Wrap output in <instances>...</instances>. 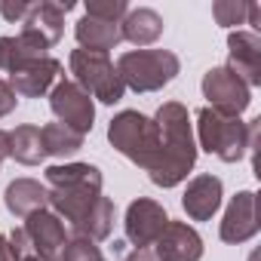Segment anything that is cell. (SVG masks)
<instances>
[{"label": "cell", "instance_id": "cell-1", "mask_svg": "<svg viewBox=\"0 0 261 261\" xmlns=\"http://www.w3.org/2000/svg\"><path fill=\"white\" fill-rule=\"evenodd\" d=\"M160 129V154L154 160L151 181L157 188H175L188 178V172L197 163V145H194V129H191V114L178 101L160 105L154 117Z\"/></svg>", "mask_w": 261, "mask_h": 261}, {"label": "cell", "instance_id": "cell-2", "mask_svg": "<svg viewBox=\"0 0 261 261\" xmlns=\"http://www.w3.org/2000/svg\"><path fill=\"white\" fill-rule=\"evenodd\" d=\"M108 142L142 169H151L160 154V129L139 111H120L108 126Z\"/></svg>", "mask_w": 261, "mask_h": 261}, {"label": "cell", "instance_id": "cell-3", "mask_svg": "<svg viewBox=\"0 0 261 261\" xmlns=\"http://www.w3.org/2000/svg\"><path fill=\"white\" fill-rule=\"evenodd\" d=\"M114 68L123 86L136 92H157L175 80V74L181 71V62L169 49H133V53H123Z\"/></svg>", "mask_w": 261, "mask_h": 261}, {"label": "cell", "instance_id": "cell-4", "mask_svg": "<svg viewBox=\"0 0 261 261\" xmlns=\"http://www.w3.org/2000/svg\"><path fill=\"white\" fill-rule=\"evenodd\" d=\"M197 136L200 148L215 154L224 163H237L249 154V123L212 111L209 105L197 111Z\"/></svg>", "mask_w": 261, "mask_h": 261}, {"label": "cell", "instance_id": "cell-5", "mask_svg": "<svg viewBox=\"0 0 261 261\" xmlns=\"http://www.w3.org/2000/svg\"><path fill=\"white\" fill-rule=\"evenodd\" d=\"M71 74H74V83L86 95H92V98H98L105 105H117L123 98V92H126L114 62L105 53L74 49L71 53Z\"/></svg>", "mask_w": 261, "mask_h": 261}, {"label": "cell", "instance_id": "cell-6", "mask_svg": "<svg viewBox=\"0 0 261 261\" xmlns=\"http://www.w3.org/2000/svg\"><path fill=\"white\" fill-rule=\"evenodd\" d=\"M74 10V0H65V4H53V0H40V4H31L25 22H22V37L28 43H34L40 53H46L49 46H56L62 40L65 31V13Z\"/></svg>", "mask_w": 261, "mask_h": 261}, {"label": "cell", "instance_id": "cell-7", "mask_svg": "<svg viewBox=\"0 0 261 261\" xmlns=\"http://www.w3.org/2000/svg\"><path fill=\"white\" fill-rule=\"evenodd\" d=\"M49 108L59 117V123H65L68 129H74V133L86 136L92 129V120H95L92 95H86L74 80H59L49 89Z\"/></svg>", "mask_w": 261, "mask_h": 261}, {"label": "cell", "instance_id": "cell-8", "mask_svg": "<svg viewBox=\"0 0 261 261\" xmlns=\"http://www.w3.org/2000/svg\"><path fill=\"white\" fill-rule=\"evenodd\" d=\"M203 95L209 98V108L227 117H240L249 101H252V89L227 68H212L203 77Z\"/></svg>", "mask_w": 261, "mask_h": 261}, {"label": "cell", "instance_id": "cell-9", "mask_svg": "<svg viewBox=\"0 0 261 261\" xmlns=\"http://www.w3.org/2000/svg\"><path fill=\"white\" fill-rule=\"evenodd\" d=\"M166 224H169L166 209H163L160 203L148 200V197H139V200L129 203V209H126V221H123V227H126V240L133 243L136 249H148V246H154V243L160 240V233L166 230Z\"/></svg>", "mask_w": 261, "mask_h": 261}, {"label": "cell", "instance_id": "cell-10", "mask_svg": "<svg viewBox=\"0 0 261 261\" xmlns=\"http://www.w3.org/2000/svg\"><path fill=\"white\" fill-rule=\"evenodd\" d=\"M22 230H25V237L40 261H62L65 246H68V233H65V224L56 212L40 209V212L28 215Z\"/></svg>", "mask_w": 261, "mask_h": 261}, {"label": "cell", "instance_id": "cell-11", "mask_svg": "<svg viewBox=\"0 0 261 261\" xmlns=\"http://www.w3.org/2000/svg\"><path fill=\"white\" fill-rule=\"evenodd\" d=\"M227 71H233L249 89L261 86V37L255 31H230L227 34Z\"/></svg>", "mask_w": 261, "mask_h": 261}, {"label": "cell", "instance_id": "cell-12", "mask_svg": "<svg viewBox=\"0 0 261 261\" xmlns=\"http://www.w3.org/2000/svg\"><path fill=\"white\" fill-rule=\"evenodd\" d=\"M59 74H62V62L53 59V56H43V59H34L28 62L25 68L13 71L10 74V86L16 95H25V98H40L43 92H49L56 83H59Z\"/></svg>", "mask_w": 261, "mask_h": 261}, {"label": "cell", "instance_id": "cell-13", "mask_svg": "<svg viewBox=\"0 0 261 261\" xmlns=\"http://www.w3.org/2000/svg\"><path fill=\"white\" fill-rule=\"evenodd\" d=\"M154 246H157V252H154L157 261H200L203 258V240L185 221L169 218L166 230L160 233V240Z\"/></svg>", "mask_w": 261, "mask_h": 261}, {"label": "cell", "instance_id": "cell-14", "mask_svg": "<svg viewBox=\"0 0 261 261\" xmlns=\"http://www.w3.org/2000/svg\"><path fill=\"white\" fill-rule=\"evenodd\" d=\"M221 240L224 243H246L258 233V212H255V194L252 191H240L230 203H227V212L221 218V227H218Z\"/></svg>", "mask_w": 261, "mask_h": 261}, {"label": "cell", "instance_id": "cell-15", "mask_svg": "<svg viewBox=\"0 0 261 261\" xmlns=\"http://www.w3.org/2000/svg\"><path fill=\"white\" fill-rule=\"evenodd\" d=\"M221 197H224V188H221V178H218V175H197V178L188 185V191H185V197H181V206H185L188 218H194V221H209V218L218 212Z\"/></svg>", "mask_w": 261, "mask_h": 261}, {"label": "cell", "instance_id": "cell-16", "mask_svg": "<svg viewBox=\"0 0 261 261\" xmlns=\"http://www.w3.org/2000/svg\"><path fill=\"white\" fill-rule=\"evenodd\" d=\"M4 203L16 218H28L49 206V191L34 178H16L4 194Z\"/></svg>", "mask_w": 261, "mask_h": 261}, {"label": "cell", "instance_id": "cell-17", "mask_svg": "<svg viewBox=\"0 0 261 261\" xmlns=\"http://www.w3.org/2000/svg\"><path fill=\"white\" fill-rule=\"evenodd\" d=\"M163 34V16L157 10L139 7V10H129L120 22V37L136 43V46H151L157 43Z\"/></svg>", "mask_w": 261, "mask_h": 261}, {"label": "cell", "instance_id": "cell-18", "mask_svg": "<svg viewBox=\"0 0 261 261\" xmlns=\"http://www.w3.org/2000/svg\"><path fill=\"white\" fill-rule=\"evenodd\" d=\"M101 197V191H92V188H49V206L56 209L59 218L77 224L92 206L95 200Z\"/></svg>", "mask_w": 261, "mask_h": 261}, {"label": "cell", "instance_id": "cell-19", "mask_svg": "<svg viewBox=\"0 0 261 261\" xmlns=\"http://www.w3.org/2000/svg\"><path fill=\"white\" fill-rule=\"evenodd\" d=\"M74 34H77L80 49H89V53H105V56H108V49H114V46L123 40V37H120V25L98 22V19H89V16H83V19L77 22Z\"/></svg>", "mask_w": 261, "mask_h": 261}, {"label": "cell", "instance_id": "cell-20", "mask_svg": "<svg viewBox=\"0 0 261 261\" xmlns=\"http://www.w3.org/2000/svg\"><path fill=\"white\" fill-rule=\"evenodd\" d=\"M46 181H49V188H92V191H101V172H98V166H89V163L49 166Z\"/></svg>", "mask_w": 261, "mask_h": 261}, {"label": "cell", "instance_id": "cell-21", "mask_svg": "<svg viewBox=\"0 0 261 261\" xmlns=\"http://www.w3.org/2000/svg\"><path fill=\"white\" fill-rule=\"evenodd\" d=\"M111 227H114V200L111 197H98L95 206L74 224V233L98 243V240L111 237Z\"/></svg>", "mask_w": 261, "mask_h": 261}, {"label": "cell", "instance_id": "cell-22", "mask_svg": "<svg viewBox=\"0 0 261 261\" xmlns=\"http://www.w3.org/2000/svg\"><path fill=\"white\" fill-rule=\"evenodd\" d=\"M10 157H16L25 166H37L46 151H43V139H40V129L37 126H16L10 133Z\"/></svg>", "mask_w": 261, "mask_h": 261}, {"label": "cell", "instance_id": "cell-23", "mask_svg": "<svg viewBox=\"0 0 261 261\" xmlns=\"http://www.w3.org/2000/svg\"><path fill=\"white\" fill-rule=\"evenodd\" d=\"M40 139H43V151L53 157H68V154H77L83 148V136L68 129L65 123H46L40 129Z\"/></svg>", "mask_w": 261, "mask_h": 261}, {"label": "cell", "instance_id": "cell-24", "mask_svg": "<svg viewBox=\"0 0 261 261\" xmlns=\"http://www.w3.org/2000/svg\"><path fill=\"white\" fill-rule=\"evenodd\" d=\"M46 53H40L34 43H28L22 34L19 37H0V71H19L34 59H43Z\"/></svg>", "mask_w": 261, "mask_h": 261}, {"label": "cell", "instance_id": "cell-25", "mask_svg": "<svg viewBox=\"0 0 261 261\" xmlns=\"http://www.w3.org/2000/svg\"><path fill=\"white\" fill-rule=\"evenodd\" d=\"M126 13H129L126 0H92V4H86V13H83V16H89V19H98V22L120 25Z\"/></svg>", "mask_w": 261, "mask_h": 261}, {"label": "cell", "instance_id": "cell-26", "mask_svg": "<svg viewBox=\"0 0 261 261\" xmlns=\"http://www.w3.org/2000/svg\"><path fill=\"white\" fill-rule=\"evenodd\" d=\"M246 13H249V4H237V0H218V4H212V16L224 28L243 25L246 22Z\"/></svg>", "mask_w": 261, "mask_h": 261}, {"label": "cell", "instance_id": "cell-27", "mask_svg": "<svg viewBox=\"0 0 261 261\" xmlns=\"http://www.w3.org/2000/svg\"><path fill=\"white\" fill-rule=\"evenodd\" d=\"M62 261H101V249L86 237H71L68 246H65Z\"/></svg>", "mask_w": 261, "mask_h": 261}, {"label": "cell", "instance_id": "cell-28", "mask_svg": "<svg viewBox=\"0 0 261 261\" xmlns=\"http://www.w3.org/2000/svg\"><path fill=\"white\" fill-rule=\"evenodd\" d=\"M28 10H31L28 0H4V4H0V13H4L7 22H25Z\"/></svg>", "mask_w": 261, "mask_h": 261}, {"label": "cell", "instance_id": "cell-29", "mask_svg": "<svg viewBox=\"0 0 261 261\" xmlns=\"http://www.w3.org/2000/svg\"><path fill=\"white\" fill-rule=\"evenodd\" d=\"M7 246H10L13 261H22V258L28 255V249H31V243H28V237H25V230H22V227H16V230L7 237Z\"/></svg>", "mask_w": 261, "mask_h": 261}, {"label": "cell", "instance_id": "cell-30", "mask_svg": "<svg viewBox=\"0 0 261 261\" xmlns=\"http://www.w3.org/2000/svg\"><path fill=\"white\" fill-rule=\"evenodd\" d=\"M16 92H13V86L7 83V80H0V117H7L13 108H16Z\"/></svg>", "mask_w": 261, "mask_h": 261}, {"label": "cell", "instance_id": "cell-31", "mask_svg": "<svg viewBox=\"0 0 261 261\" xmlns=\"http://www.w3.org/2000/svg\"><path fill=\"white\" fill-rule=\"evenodd\" d=\"M246 22L255 28V34H258V28H261V7L258 4H249V13H246Z\"/></svg>", "mask_w": 261, "mask_h": 261}, {"label": "cell", "instance_id": "cell-32", "mask_svg": "<svg viewBox=\"0 0 261 261\" xmlns=\"http://www.w3.org/2000/svg\"><path fill=\"white\" fill-rule=\"evenodd\" d=\"M123 261H157V255L148 252V249H136V252H129Z\"/></svg>", "mask_w": 261, "mask_h": 261}, {"label": "cell", "instance_id": "cell-33", "mask_svg": "<svg viewBox=\"0 0 261 261\" xmlns=\"http://www.w3.org/2000/svg\"><path fill=\"white\" fill-rule=\"evenodd\" d=\"M7 157H10V133L0 129V163H4Z\"/></svg>", "mask_w": 261, "mask_h": 261}, {"label": "cell", "instance_id": "cell-34", "mask_svg": "<svg viewBox=\"0 0 261 261\" xmlns=\"http://www.w3.org/2000/svg\"><path fill=\"white\" fill-rule=\"evenodd\" d=\"M0 261H13V255H10V246H7V237L0 233Z\"/></svg>", "mask_w": 261, "mask_h": 261}, {"label": "cell", "instance_id": "cell-35", "mask_svg": "<svg viewBox=\"0 0 261 261\" xmlns=\"http://www.w3.org/2000/svg\"><path fill=\"white\" fill-rule=\"evenodd\" d=\"M22 261H40V258H37V255H25Z\"/></svg>", "mask_w": 261, "mask_h": 261}]
</instances>
